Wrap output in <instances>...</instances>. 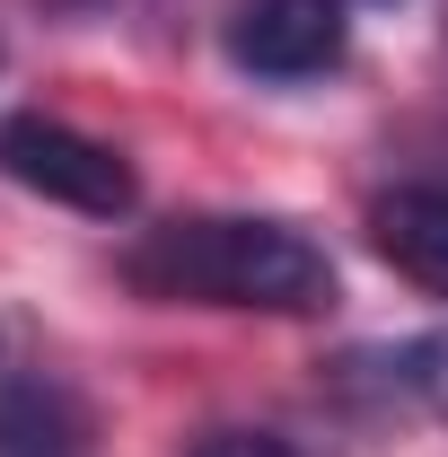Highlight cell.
<instances>
[{
	"label": "cell",
	"instance_id": "6da1fadb",
	"mask_svg": "<svg viewBox=\"0 0 448 457\" xmlns=\"http://www.w3.org/2000/svg\"><path fill=\"white\" fill-rule=\"evenodd\" d=\"M123 273L150 299H194V308H255V317L335 308L326 246L299 237L290 220H246V212H194V220L141 228L123 246Z\"/></svg>",
	"mask_w": 448,
	"mask_h": 457
},
{
	"label": "cell",
	"instance_id": "7a4b0ae2",
	"mask_svg": "<svg viewBox=\"0 0 448 457\" xmlns=\"http://www.w3.org/2000/svg\"><path fill=\"white\" fill-rule=\"evenodd\" d=\"M0 176L9 185H27V194H45L62 212H88V220H123L132 212V168L114 159L106 141H88V132H71L54 114H0Z\"/></svg>",
	"mask_w": 448,
	"mask_h": 457
},
{
	"label": "cell",
	"instance_id": "3957f363",
	"mask_svg": "<svg viewBox=\"0 0 448 457\" xmlns=\"http://www.w3.org/2000/svg\"><path fill=\"white\" fill-rule=\"evenodd\" d=\"M343 0H237L228 62L255 79H317L343 62Z\"/></svg>",
	"mask_w": 448,
	"mask_h": 457
},
{
	"label": "cell",
	"instance_id": "277c9868",
	"mask_svg": "<svg viewBox=\"0 0 448 457\" xmlns=\"http://www.w3.org/2000/svg\"><path fill=\"white\" fill-rule=\"evenodd\" d=\"M369 246L387 255L404 282H422L431 299H448V194L440 185H395L369 203Z\"/></svg>",
	"mask_w": 448,
	"mask_h": 457
},
{
	"label": "cell",
	"instance_id": "5b68a950",
	"mask_svg": "<svg viewBox=\"0 0 448 457\" xmlns=\"http://www.w3.org/2000/svg\"><path fill=\"white\" fill-rule=\"evenodd\" d=\"M404 387L448 413V335H431V343H413V352H404Z\"/></svg>",
	"mask_w": 448,
	"mask_h": 457
},
{
	"label": "cell",
	"instance_id": "8992f818",
	"mask_svg": "<svg viewBox=\"0 0 448 457\" xmlns=\"http://www.w3.org/2000/svg\"><path fill=\"white\" fill-rule=\"evenodd\" d=\"M194 457H290V449H281L273 431H212Z\"/></svg>",
	"mask_w": 448,
	"mask_h": 457
}]
</instances>
